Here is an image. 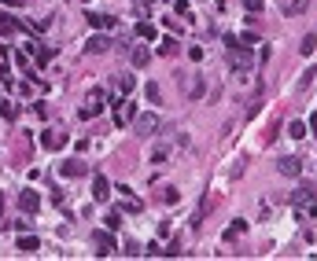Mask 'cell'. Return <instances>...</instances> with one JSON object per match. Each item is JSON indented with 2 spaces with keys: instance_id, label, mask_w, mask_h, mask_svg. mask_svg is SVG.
<instances>
[{
  "instance_id": "1",
  "label": "cell",
  "mask_w": 317,
  "mask_h": 261,
  "mask_svg": "<svg viewBox=\"0 0 317 261\" xmlns=\"http://www.w3.org/2000/svg\"><path fill=\"white\" fill-rule=\"evenodd\" d=\"M229 63H232V70H251V67H255V59H251L247 44H240V41L229 48Z\"/></svg>"
},
{
  "instance_id": "2",
  "label": "cell",
  "mask_w": 317,
  "mask_h": 261,
  "mask_svg": "<svg viewBox=\"0 0 317 261\" xmlns=\"http://www.w3.org/2000/svg\"><path fill=\"white\" fill-rule=\"evenodd\" d=\"M104 103H107V92L104 88H92L89 99H85V107H81V118H96L100 110H104Z\"/></svg>"
},
{
  "instance_id": "3",
  "label": "cell",
  "mask_w": 317,
  "mask_h": 261,
  "mask_svg": "<svg viewBox=\"0 0 317 261\" xmlns=\"http://www.w3.org/2000/svg\"><path fill=\"white\" fill-rule=\"evenodd\" d=\"M137 118V107L129 103V99H115V125L122 129V125H129Z\"/></svg>"
},
{
  "instance_id": "4",
  "label": "cell",
  "mask_w": 317,
  "mask_h": 261,
  "mask_svg": "<svg viewBox=\"0 0 317 261\" xmlns=\"http://www.w3.org/2000/svg\"><path fill=\"white\" fill-rule=\"evenodd\" d=\"M92 247H96V254L100 258H107V254H115V239H111V232H92Z\"/></svg>"
},
{
  "instance_id": "5",
  "label": "cell",
  "mask_w": 317,
  "mask_h": 261,
  "mask_svg": "<svg viewBox=\"0 0 317 261\" xmlns=\"http://www.w3.org/2000/svg\"><path fill=\"white\" fill-rule=\"evenodd\" d=\"M92 199H96V202H107V199H111V184H107L104 173L92 176Z\"/></svg>"
},
{
  "instance_id": "6",
  "label": "cell",
  "mask_w": 317,
  "mask_h": 261,
  "mask_svg": "<svg viewBox=\"0 0 317 261\" xmlns=\"http://www.w3.org/2000/svg\"><path fill=\"white\" fill-rule=\"evenodd\" d=\"M89 26H96V30H115L118 18L107 15V11H89Z\"/></svg>"
},
{
  "instance_id": "7",
  "label": "cell",
  "mask_w": 317,
  "mask_h": 261,
  "mask_svg": "<svg viewBox=\"0 0 317 261\" xmlns=\"http://www.w3.org/2000/svg\"><path fill=\"white\" fill-rule=\"evenodd\" d=\"M59 173H63V176H85L89 166L81 162V158H70V162H59Z\"/></svg>"
},
{
  "instance_id": "8",
  "label": "cell",
  "mask_w": 317,
  "mask_h": 261,
  "mask_svg": "<svg viewBox=\"0 0 317 261\" xmlns=\"http://www.w3.org/2000/svg\"><path fill=\"white\" fill-rule=\"evenodd\" d=\"M133 122H137V133H141V136H152L155 129H158V118L155 114H137Z\"/></svg>"
},
{
  "instance_id": "9",
  "label": "cell",
  "mask_w": 317,
  "mask_h": 261,
  "mask_svg": "<svg viewBox=\"0 0 317 261\" xmlns=\"http://www.w3.org/2000/svg\"><path fill=\"white\" fill-rule=\"evenodd\" d=\"M277 170H281L284 176H299L303 173V162H299V158H292V155H284L281 162H277Z\"/></svg>"
},
{
  "instance_id": "10",
  "label": "cell",
  "mask_w": 317,
  "mask_h": 261,
  "mask_svg": "<svg viewBox=\"0 0 317 261\" xmlns=\"http://www.w3.org/2000/svg\"><path fill=\"white\" fill-rule=\"evenodd\" d=\"M129 63H133V67H148V63H152V48H148V44H137V48L129 52Z\"/></svg>"
},
{
  "instance_id": "11",
  "label": "cell",
  "mask_w": 317,
  "mask_h": 261,
  "mask_svg": "<svg viewBox=\"0 0 317 261\" xmlns=\"http://www.w3.org/2000/svg\"><path fill=\"white\" fill-rule=\"evenodd\" d=\"M18 206H22L26 213H37V210H41V195H37V191H22V195H18Z\"/></svg>"
},
{
  "instance_id": "12",
  "label": "cell",
  "mask_w": 317,
  "mask_h": 261,
  "mask_svg": "<svg viewBox=\"0 0 317 261\" xmlns=\"http://www.w3.org/2000/svg\"><path fill=\"white\" fill-rule=\"evenodd\" d=\"M310 199H314V184H303L299 191H292V206H295V210H303Z\"/></svg>"
},
{
  "instance_id": "13",
  "label": "cell",
  "mask_w": 317,
  "mask_h": 261,
  "mask_svg": "<svg viewBox=\"0 0 317 261\" xmlns=\"http://www.w3.org/2000/svg\"><path fill=\"white\" fill-rule=\"evenodd\" d=\"M63 144H67V136L52 133V129H48V133H41V147H48V151H59Z\"/></svg>"
},
{
  "instance_id": "14",
  "label": "cell",
  "mask_w": 317,
  "mask_h": 261,
  "mask_svg": "<svg viewBox=\"0 0 317 261\" xmlns=\"http://www.w3.org/2000/svg\"><path fill=\"white\" fill-rule=\"evenodd\" d=\"M107 48H111V37H104V33H92L85 44V52H107Z\"/></svg>"
},
{
  "instance_id": "15",
  "label": "cell",
  "mask_w": 317,
  "mask_h": 261,
  "mask_svg": "<svg viewBox=\"0 0 317 261\" xmlns=\"http://www.w3.org/2000/svg\"><path fill=\"white\" fill-rule=\"evenodd\" d=\"M18 250H22V254H33V250H41V243H37V236L22 232V236H18Z\"/></svg>"
},
{
  "instance_id": "16",
  "label": "cell",
  "mask_w": 317,
  "mask_h": 261,
  "mask_svg": "<svg viewBox=\"0 0 317 261\" xmlns=\"http://www.w3.org/2000/svg\"><path fill=\"white\" fill-rule=\"evenodd\" d=\"M303 11H310V0H288L284 4V15H303Z\"/></svg>"
},
{
  "instance_id": "17",
  "label": "cell",
  "mask_w": 317,
  "mask_h": 261,
  "mask_svg": "<svg viewBox=\"0 0 317 261\" xmlns=\"http://www.w3.org/2000/svg\"><path fill=\"white\" fill-rule=\"evenodd\" d=\"M115 85L122 88V96H129V92H133V74H118V78H115Z\"/></svg>"
},
{
  "instance_id": "18",
  "label": "cell",
  "mask_w": 317,
  "mask_h": 261,
  "mask_svg": "<svg viewBox=\"0 0 317 261\" xmlns=\"http://www.w3.org/2000/svg\"><path fill=\"white\" fill-rule=\"evenodd\" d=\"M244 232H247V221H232L225 228V239H236V236H244Z\"/></svg>"
},
{
  "instance_id": "19",
  "label": "cell",
  "mask_w": 317,
  "mask_h": 261,
  "mask_svg": "<svg viewBox=\"0 0 317 261\" xmlns=\"http://www.w3.org/2000/svg\"><path fill=\"white\" fill-rule=\"evenodd\" d=\"M314 48H317V33H306L303 44H299V52H303V55H314Z\"/></svg>"
},
{
  "instance_id": "20",
  "label": "cell",
  "mask_w": 317,
  "mask_h": 261,
  "mask_svg": "<svg viewBox=\"0 0 317 261\" xmlns=\"http://www.w3.org/2000/svg\"><path fill=\"white\" fill-rule=\"evenodd\" d=\"M137 37H144V41H155V26H152V22H137Z\"/></svg>"
},
{
  "instance_id": "21",
  "label": "cell",
  "mask_w": 317,
  "mask_h": 261,
  "mask_svg": "<svg viewBox=\"0 0 317 261\" xmlns=\"http://www.w3.org/2000/svg\"><path fill=\"white\" fill-rule=\"evenodd\" d=\"M288 136H295V140H303L306 136V122H299V118H295L292 125H288Z\"/></svg>"
},
{
  "instance_id": "22",
  "label": "cell",
  "mask_w": 317,
  "mask_h": 261,
  "mask_svg": "<svg viewBox=\"0 0 317 261\" xmlns=\"http://www.w3.org/2000/svg\"><path fill=\"white\" fill-rule=\"evenodd\" d=\"M144 96H148V103H158V96H162V92H158L155 81H148V85H144Z\"/></svg>"
},
{
  "instance_id": "23",
  "label": "cell",
  "mask_w": 317,
  "mask_h": 261,
  "mask_svg": "<svg viewBox=\"0 0 317 261\" xmlns=\"http://www.w3.org/2000/svg\"><path fill=\"white\" fill-rule=\"evenodd\" d=\"M158 52H162V55H173V52H177V41H173V37H162V44H158Z\"/></svg>"
},
{
  "instance_id": "24",
  "label": "cell",
  "mask_w": 317,
  "mask_h": 261,
  "mask_svg": "<svg viewBox=\"0 0 317 261\" xmlns=\"http://www.w3.org/2000/svg\"><path fill=\"white\" fill-rule=\"evenodd\" d=\"M203 92H207V85H203V78H195V81H192V88H188V96H192V99H199Z\"/></svg>"
},
{
  "instance_id": "25",
  "label": "cell",
  "mask_w": 317,
  "mask_h": 261,
  "mask_svg": "<svg viewBox=\"0 0 317 261\" xmlns=\"http://www.w3.org/2000/svg\"><path fill=\"white\" fill-rule=\"evenodd\" d=\"M240 4H244L247 11H251V15H258V11H262V7H266V0H240Z\"/></svg>"
},
{
  "instance_id": "26",
  "label": "cell",
  "mask_w": 317,
  "mask_h": 261,
  "mask_svg": "<svg viewBox=\"0 0 317 261\" xmlns=\"http://www.w3.org/2000/svg\"><path fill=\"white\" fill-rule=\"evenodd\" d=\"M0 33H15V18H7V15H0Z\"/></svg>"
},
{
  "instance_id": "27",
  "label": "cell",
  "mask_w": 317,
  "mask_h": 261,
  "mask_svg": "<svg viewBox=\"0 0 317 261\" xmlns=\"http://www.w3.org/2000/svg\"><path fill=\"white\" fill-rule=\"evenodd\" d=\"M162 254H166V258H181V239H173V243H170V247H166V250H162Z\"/></svg>"
},
{
  "instance_id": "28",
  "label": "cell",
  "mask_w": 317,
  "mask_h": 261,
  "mask_svg": "<svg viewBox=\"0 0 317 261\" xmlns=\"http://www.w3.org/2000/svg\"><path fill=\"white\" fill-rule=\"evenodd\" d=\"M107 228H111V232L122 228V213H107Z\"/></svg>"
},
{
  "instance_id": "29",
  "label": "cell",
  "mask_w": 317,
  "mask_h": 261,
  "mask_svg": "<svg viewBox=\"0 0 317 261\" xmlns=\"http://www.w3.org/2000/svg\"><path fill=\"white\" fill-rule=\"evenodd\" d=\"M188 59H195V63L203 59V48H199V44H192V48H188Z\"/></svg>"
},
{
  "instance_id": "30",
  "label": "cell",
  "mask_w": 317,
  "mask_h": 261,
  "mask_svg": "<svg viewBox=\"0 0 317 261\" xmlns=\"http://www.w3.org/2000/svg\"><path fill=\"white\" fill-rule=\"evenodd\" d=\"M152 162H166V147H155V151H152Z\"/></svg>"
},
{
  "instance_id": "31",
  "label": "cell",
  "mask_w": 317,
  "mask_h": 261,
  "mask_svg": "<svg viewBox=\"0 0 317 261\" xmlns=\"http://www.w3.org/2000/svg\"><path fill=\"white\" fill-rule=\"evenodd\" d=\"M306 206H310V217H317V199H310Z\"/></svg>"
},
{
  "instance_id": "32",
  "label": "cell",
  "mask_w": 317,
  "mask_h": 261,
  "mask_svg": "<svg viewBox=\"0 0 317 261\" xmlns=\"http://www.w3.org/2000/svg\"><path fill=\"white\" fill-rule=\"evenodd\" d=\"M0 4H11V7H18V4H22V0H0Z\"/></svg>"
}]
</instances>
